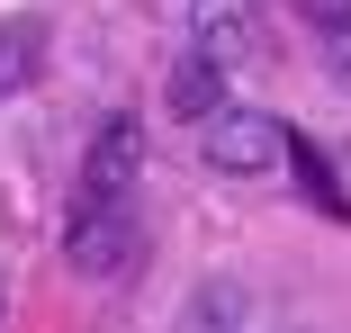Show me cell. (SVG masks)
Here are the masks:
<instances>
[{
  "instance_id": "277c9868",
  "label": "cell",
  "mask_w": 351,
  "mask_h": 333,
  "mask_svg": "<svg viewBox=\"0 0 351 333\" xmlns=\"http://www.w3.org/2000/svg\"><path fill=\"white\" fill-rule=\"evenodd\" d=\"M135 180H145L135 117H99L90 145H82V208H135Z\"/></svg>"
},
{
  "instance_id": "8992f818",
  "label": "cell",
  "mask_w": 351,
  "mask_h": 333,
  "mask_svg": "<svg viewBox=\"0 0 351 333\" xmlns=\"http://www.w3.org/2000/svg\"><path fill=\"white\" fill-rule=\"evenodd\" d=\"M243 315H252V288L243 280H207L180 306V333H243Z\"/></svg>"
},
{
  "instance_id": "6da1fadb",
  "label": "cell",
  "mask_w": 351,
  "mask_h": 333,
  "mask_svg": "<svg viewBox=\"0 0 351 333\" xmlns=\"http://www.w3.org/2000/svg\"><path fill=\"white\" fill-rule=\"evenodd\" d=\"M289 136H298V126H279L270 108H217V117H207L198 126V153H207V171H226V180H261V171H279V162H289Z\"/></svg>"
},
{
  "instance_id": "3957f363",
  "label": "cell",
  "mask_w": 351,
  "mask_h": 333,
  "mask_svg": "<svg viewBox=\"0 0 351 333\" xmlns=\"http://www.w3.org/2000/svg\"><path fill=\"white\" fill-rule=\"evenodd\" d=\"M189 54H207L217 73L261 63V54H270V18H261V0H189Z\"/></svg>"
},
{
  "instance_id": "9c48e42d",
  "label": "cell",
  "mask_w": 351,
  "mask_h": 333,
  "mask_svg": "<svg viewBox=\"0 0 351 333\" xmlns=\"http://www.w3.org/2000/svg\"><path fill=\"white\" fill-rule=\"evenodd\" d=\"M324 82H333V90H342V99H351V27H342V36H333V45H324Z\"/></svg>"
},
{
  "instance_id": "5b68a950",
  "label": "cell",
  "mask_w": 351,
  "mask_h": 333,
  "mask_svg": "<svg viewBox=\"0 0 351 333\" xmlns=\"http://www.w3.org/2000/svg\"><path fill=\"white\" fill-rule=\"evenodd\" d=\"M171 117H189V126H207V117H217L226 108V73H217V63H207V54H180L171 63Z\"/></svg>"
},
{
  "instance_id": "ba28073f",
  "label": "cell",
  "mask_w": 351,
  "mask_h": 333,
  "mask_svg": "<svg viewBox=\"0 0 351 333\" xmlns=\"http://www.w3.org/2000/svg\"><path fill=\"white\" fill-rule=\"evenodd\" d=\"M289 10H298V18H315L324 36H342V27H351V0H289Z\"/></svg>"
},
{
  "instance_id": "52a82bcc",
  "label": "cell",
  "mask_w": 351,
  "mask_h": 333,
  "mask_svg": "<svg viewBox=\"0 0 351 333\" xmlns=\"http://www.w3.org/2000/svg\"><path fill=\"white\" fill-rule=\"evenodd\" d=\"M36 54H45V36H36L27 18H0V99L36 82Z\"/></svg>"
},
{
  "instance_id": "7a4b0ae2",
  "label": "cell",
  "mask_w": 351,
  "mask_h": 333,
  "mask_svg": "<svg viewBox=\"0 0 351 333\" xmlns=\"http://www.w3.org/2000/svg\"><path fill=\"white\" fill-rule=\"evenodd\" d=\"M135 252H145L135 208H73V217H63V261H73L82 280H126Z\"/></svg>"
}]
</instances>
